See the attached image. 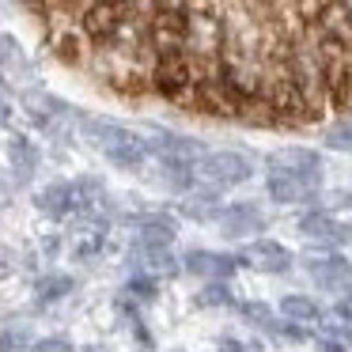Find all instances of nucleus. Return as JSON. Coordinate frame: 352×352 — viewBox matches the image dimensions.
Listing matches in <instances>:
<instances>
[{"label":"nucleus","mask_w":352,"mask_h":352,"mask_svg":"<svg viewBox=\"0 0 352 352\" xmlns=\"http://www.w3.org/2000/svg\"><path fill=\"white\" fill-rule=\"evenodd\" d=\"M250 175H254L250 160L239 152H208L193 163V178H201L208 186H239Z\"/></svg>","instance_id":"obj_1"},{"label":"nucleus","mask_w":352,"mask_h":352,"mask_svg":"<svg viewBox=\"0 0 352 352\" xmlns=\"http://www.w3.org/2000/svg\"><path fill=\"white\" fill-rule=\"evenodd\" d=\"M322 182V170H311V175H284V170H273L269 175V197L280 201V205H292V201H307Z\"/></svg>","instance_id":"obj_2"},{"label":"nucleus","mask_w":352,"mask_h":352,"mask_svg":"<svg viewBox=\"0 0 352 352\" xmlns=\"http://www.w3.org/2000/svg\"><path fill=\"white\" fill-rule=\"evenodd\" d=\"M220 228L223 235H250V231H261L265 228V220H261V212L254 205H231V208H220Z\"/></svg>","instance_id":"obj_3"},{"label":"nucleus","mask_w":352,"mask_h":352,"mask_svg":"<svg viewBox=\"0 0 352 352\" xmlns=\"http://www.w3.org/2000/svg\"><path fill=\"white\" fill-rule=\"evenodd\" d=\"M318 167L322 160L311 148H280V152L269 155V170H284V175H311Z\"/></svg>","instance_id":"obj_4"},{"label":"nucleus","mask_w":352,"mask_h":352,"mask_svg":"<svg viewBox=\"0 0 352 352\" xmlns=\"http://www.w3.org/2000/svg\"><path fill=\"white\" fill-rule=\"evenodd\" d=\"M250 258H254V265L258 269H269V273H280V269H288V250L284 246H276V243H258L250 250Z\"/></svg>","instance_id":"obj_5"},{"label":"nucleus","mask_w":352,"mask_h":352,"mask_svg":"<svg viewBox=\"0 0 352 352\" xmlns=\"http://www.w3.org/2000/svg\"><path fill=\"white\" fill-rule=\"evenodd\" d=\"M216 190H201V193H190V201L182 205V212L190 216V220H212V216H220V205H216Z\"/></svg>","instance_id":"obj_6"},{"label":"nucleus","mask_w":352,"mask_h":352,"mask_svg":"<svg viewBox=\"0 0 352 352\" xmlns=\"http://www.w3.org/2000/svg\"><path fill=\"white\" fill-rule=\"evenodd\" d=\"M314 280L322 284H352V265L341 258H329L322 265H314Z\"/></svg>","instance_id":"obj_7"},{"label":"nucleus","mask_w":352,"mask_h":352,"mask_svg":"<svg viewBox=\"0 0 352 352\" xmlns=\"http://www.w3.org/2000/svg\"><path fill=\"white\" fill-rule=\"evenodd\" d=\"M69 205H72V190H69V186H50V190L38 197V208H42V212H54V216H61Z\"/></svg>","instance_id":"obj_8"},{"label":"nucleus","mask_w":352,"mask_h":352,"mask_svg":"<svg viewBox=\"0 0 352 352\" xmlns=\"http://www.w3.org/2000/svg\"><path fill=\"white\" fill-rule=\"evenodd\" d=\"M280 311L288 314L292 322H311V318H318V307H314V299H307V296H288L280 303Z\"/></svg>","instance_id":"obj_9"},{"label":"nucleus","mask_w":352,"mask_h":352,"mask_svg":"<svg viewBox=\"0 0 352 352\" xmlns=\"http://www.w3.org/2000/svg\"><path fill=\"white\" fill-rule=\"evenodd\" d=\"M322 140H326V148H333V152H352V118L329 125V129L322 133Z\"/></svg>","instance_id":"obj_10"},{"label":"nucleus","mask_w":352,"mask_h":352,"mask_svg":"<svg viewBox=\"0 0 352 352\" xmlns=\"http://www.w3.org/2000/svg\"><path fill=\"white\" fill-rule=\"evenodd\" d=\"M69 288H72L69 276H46V280H38V299H42V303H50V299H61Z\"/></svg>","instance_id":"obj_11"},{"label":"nucleus","mask_w":352,"mask_h":352,"mask_svg":"<svg viewBox=\"0 0 352 352\" xmlns=\"http://www.w3.org/2000/svg\"><path fill=\"white\" fill-rule=\"evenodd\" d=\"M16 269H19V258L8 250V246H0V280H4V276H12Z\"/></svg>","instance_id":"obj_12"},{"label":"nucleus","mask_w":352,"mask_h":352,"mask_svg":"<svg viewBox=\"0 0 352 352\" xmlns=\"http://www.w3.org/2000/svg\"><path fill=\"white\" fill-rule=\"evenodd\" d=\"M38 352H72L69 341H38Z\"/></svg>","instance_id":"obj_13"},{"label":"nucleus","mask_w":352,"mask_h":352,"mask_svg":"<svg viewBox=\"0 0 352 352\" xmlns=\"http://www.w3.org/2000/svg\"><path fill=\"white\" fill-rule=\"evenodd\" d=\"M337 314H344V318H352V296H344L341 303H337Z\"/></svg>","instance_id":"obj_14"},{"label":"nucleus","mask_w":352,"mask_h":352,"mask_svg":"<svg viewBox=\"0 0 352 352\" xmlns=\"http://www.w3.org/2000/svg\"><path fill=\"white\" fill-rule=\"evenodd\" d=\"M246 314H254V318H261V322L269 318V311H265V307H246Z\"/></svg>","instance_id":"obj_15"},{"label":"nucleus","mask_w":352,"mask_h":352,"mask_svg":"<svg viewBox=\"0 0 352 352\" xmlns=\"http://www.w3.org/2000/svg\"><path fill=\"white\" fill-rule=\"evenodd\" d=\"M322 352H341V349H337V344H326V349H322Z\"/></svg>","instance_id":"obj_16"},{"label":"nucleus","mask_w":352,"mask_h":352,"mask_svg":"<svg viewBox=\"0 0 352 352\" xmlns=\"http://www.w3.org/2000/svg\"><path fill=\"white\" fill-rule=\"evenodd\" d=\"M87 352H99V349H87Z\"/></svg>","instance_id":"obj_17"}]
</instances>
